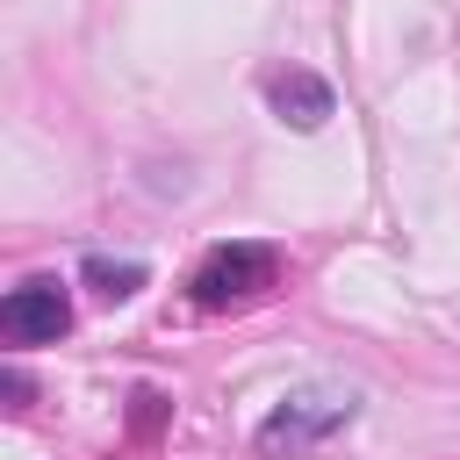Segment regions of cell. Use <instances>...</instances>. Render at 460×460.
I'll return each instance as SVG.
<instances>
[{"instance_id": "cell-1", "label": "cell", "mask_w": 460, "mask_h": 460, "mask_svg": "<svg viewBox=\"0 0 460 460\" xmlns=\"http://www.w3.org/2000/svg\"><path fill=\"white\" fill-rule=\"evenodd\" d=\"M273 288H280V252H266V244H216L187 280V295L201 309H244Z\"/></svg>"}, {"instance_id": "cell-4", "label": "cell", "mask_w": 460, "mask_h": 460, "mask_svg": "<svg viewBox=\"0 0 460 460\" xmlns=\"http://www.w3.org/2000/svg\"><path fill=\"white\" fill-rule=\"evenodd\" d=\"M266 101H273V115L280 122H295V129H323L331 122V86L316 79V72H302V65H280V72H266Z\"/></svg>"}, {"instance_id": "cell-5", "label": "cell", "mask_w": 460, "mask_h": 460, "mask_svg": "<svg viewBox=\"0 0 460 460\" xmlns=\"http://www.w3.org/2000/svg\"><path fill=\"white\" fill-rule=\"evenodd\" d=\"M86 280H93V295H108V302H129L137 288H144V266L137 259H86Z\"/></svg>"}, {"instance_id": "cell-3", "label": "cell", "mask_w": 460, "mask_h": 460, "mask_svg": "<svg viewBox=\"0 0 460 460\" xmlns=\"http://www.w3.org/2000/svg\"><path fill=\"white\" fill-rule=\"evenodd\" d=\"M0 331H7V345H58V338L72 331V295H65V280L36 273V280L7 288V302H0Z\"/></svg>"}, {"instance_id": "cell-2", "label": "cell", "mask_w": 460, "mask_h": 460, "mask_svg": "<svg viewBox=\"0 0 460 460\" xmlns=\"http://www.w3.org/2000/svg\"><path fill=\"white\" fill-rule=\"evenodd\" d=\"M352 410H359L352 388H309V395H288V402L259 424V453H302V446H316L323 431H338Z\"/></svg>"}]
</instances>
